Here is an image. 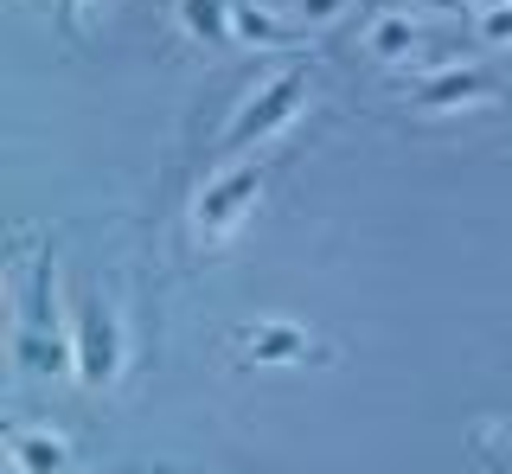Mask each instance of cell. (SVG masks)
<instances>
[{"label": "cell", "mask_w": 512, "mask_h": 474, "mask_svg": "<svg viewBox=\"0 0 512 474\" xmlns=\"http://www.w3.org/2000/svg\"><path fill=\"white\" fill-rule=\"evenodd\" d=\"M301 109H308V71H301V65L269 71L263 84H250L244 97H237L231 122H224V135H218V154H224V161H244V154L269 148Z\"/></svg>", "instance_id": "1"}, {"label": "cell", "mask_w": 512, "mask_h": 474, "mask_svg": "<svg viewBox=\"0 0 512 474\" xmlns=\"http://www.w3.org/2000/svg\"><path fill=\"white\" fill-rule=\"evenodd\" d=\"M71 353H77V385L84 391H109L128 366V327L122 308L109 295H84L71 314Z\"/></svg>", "instance_id": "2"}, {"label": "cell", "mask_w": 512, "mask_h": 474, "mask_svg": "<svg viewBox=\"0 0 512 474\" xmlns=\"http://www.w3.org/2000/svg\"><path fill=\"white\" fill-rule=\"evenodd\" d=\"M256 199H263V161H224L212 180L199 186V199H192V237L199 244H231L237 231H244V218L256 212Z\"/></svg>", "instance_id": "3"}, {"label": "cell", "mask_w": 512, "mask_h": 474, "mask_svg": "<svg viewBox=\"0 0 512 474\" xmlns=\"http://www.w3.org/2000/svg\"><path fill=\"white\" fill-rule=\"evenodd\" d=\"M410 103L423 116H448V109H480V103H500V77L487 65H442L429 77H416Z\"/></svg>", "instance_id": "4"}, {"label": "cell", "mask_w": 512, "mask_h": 474, "mask_svg": "<svg viewBox=\"0 0 512 474\" xmlns=\"http://www.w3.org/2000/svg\"><path fill=\"white\" fill-rule=\"evenodd\" d=\"M237 353H244L250 366H308V359H320V340L301 321L263 314V321L237 327Z\"/></svg>", "instance_id": "5"}, {"label": "cell", "mask_w": 512, "mask_h": 474, "mask_svg": "<svg viewBox=\"0 0 512 474\" xmlns=\"http://www.w3.org/2000/svg\"><path fill=\"white\" fill-rule=\"evenodd\" d=\"M13 359H20L32 378H77L71 327H32V321H13Z\"/></svg>", "instance_id": "6"}, {"label": "cell", "mask_w": 512, "mask_h": 474, "mask_svg": "<svg viewBox=\"0 0 512 474\" xmlns=\"http://www.w3.org/2000/svg\"><path fill=\"white\" fill-rule=\"evenodd\" d=\"M7 468L20 474H71V436L52 423H13L7 430Z\"/></svg>", "instance_id": "7"}, {"label": "cell", "mask_w": 512, "mask_h": 474, "mask_svg": "<svg viewBox=\"0 0 512 474\" xmlns=\"http://www.w3.org/2000/svg\"><path fill=\"white\" fill-rule=\"evenodd\" d=\"M416 45H423V20H416L410 7H384L365 20V52L378 58V65H410Z\"/></svg>", "instance_id": "8"}, {"label": "cell", "mask_w": 512, "mask_h": 474, "mask_svg": "<svg viewBox=\"0 0 512 474\" xmlns=\"http://www.w3.org/2000/svg\"><path fill=\"white\" fill-rule=\"evenodd\" d=\"M180 33L205 52H231L237 45V0H180Z\"/></svg>", "instance_id": "9"}, {"label": "cell", "mask_w": 512, "mask_h": 474, "mask_svg": "<svg viewBox=\"0 0 512 474\" xmlns=\"http://www.w3.org/2000/svg\"><path fill=\"white\" fill-rule=\"evenodd\" d=\"M288 39H301L295 13H276V7H256V0H237V45H244V52H282Z\"/></svg>", "instance_id": "10"}, {"label": "cell", "mask_w": 512, "mask_h": 474, "mask_svg": "<svg viewBox=\"0 0 512 474\" xmlns=\"http://www.w3.org/2000/svg\"><path fill=\"white\" fill-rule=\"evenodd\" d=\"M346 7H352V0H288V13H295L301 33H314V26H333Z\"/></svg>", "instance_id": "11"}, {"label": "cell", "mask_w": 512, "mask_h": 474, "mask_svg": "<svg viewBox=\"0 0 512 474\" xmlns=\"http://www.w3.org/2000/svg\"><path fill=\"white\" fill-rule=\"evenodd\" d=\"M474 33L487 39V45H512V7H487V13H474Z\"/></svg>", "instance_id": "12"}, {"label": "cell", "mask_w": 512, "mask_h": 474, "mask_svg": "<svg viewBox=\"0 0 512 474\" xmlns=\"http://www.w3.org/2000/svg\"><path fill=\"white\" fill-rule=\"evenodd\" d=\"M416 7H429V13H461V7H468L474 13V0H416Z\"/></svg>", "instance_id": "13"}, {"label": "cell", "mask_w": 512, "mask_h": 474, "mask_svg": "<svg viewBox=\"0 0 512 474\" xmlns=\"http://www.w3.org/2000/svg\"><path fill=\"white\" fill-rule=\"evenodd\" d=\"M487 7H512V0H474V13H487Z\"/></svg>", "instance_id": "14"}, {"label": "cell", "mask_w": 512, "mask_h": 474, "mask_svg": "<svg viewBox=\"0 0 512 474\" xmlns=\"http://www.w3.org/2000/svg\"><path fill=\"white\" fill-rule=\"evenodd\" d=\"M58 7H90V0H58Z\"/></svg>", "instance_id": "15"}, {"label": "cell", "mask_w": 512, "mask_h": 474, "mask_svg": "<svg viewBox=\"0 0 512 474\" xmlns=\"http://www.w3.org/2000/svg\"><path fill=\"white\" fill-rule=\"evenodd\" d=\"M7 474H20V468H7Z\"/></svg>", "instance_id": "16"}]
</instances>
